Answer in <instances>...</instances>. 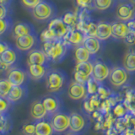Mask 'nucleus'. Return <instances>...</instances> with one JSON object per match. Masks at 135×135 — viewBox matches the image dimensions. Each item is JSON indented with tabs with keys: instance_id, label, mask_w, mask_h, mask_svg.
I'll list each match as a JSON object with an SVG mask.
<instances>
[{
	"instance_id": "nucleus-22",
	"label": "nucleus",
	"mask_w": 135,
	"mask_h": 135,
	"mask_svg": "<svg viewBox=\"0 0 135 135\" xmlns=\"http://www.w3.org/2000/svg\"><path fill=\"white\" fill-rule=\"evenodd\" d=\"M17 60V54L15 51L12 48H8L3 52L0 54V62L8 69L12 65H14Z\"/></svg>"
},
{
	"instance_id": "nucleus-1",
	"label": "nucleus",
	"mask_w": 135,
	"mask_h": 135,
	"mask_svg": "<svg viewBox=\"0 0 135 135\" xmlns=\"http://www.w3.org/2000/svg\"><path fill=\"white\" fill-rule=\"evenodd\" d=\"M68 46L62 40H56L52 41L44 42L42 45V51L47 57L48 60L53 62L62 61L65 57Z\"/></svg>"
},
{
	"instance_id": "nucleus-2",
	"label": "nucleus",
	"mask_w": 135,
	"mask_h": 135,
	"mask_svg": "<svg viewBox=\"0 0 135 135\" xmlns=\"http://www.w3.org/2000/svg\"><path fill=\"white\" fill-rule=\"evenodd\" d=\"M66 81V76L62 71L52 69L46 74V89L50 92H57L63 87Z\"/></svg>"
},
{
	"instance_id": "nucleus-18",
	"label": "nucleus",
	"mask_w": 135,
	"mask_h": 135,
	"mask_svg": "<svg viewBox=\"0 0 135 135\" xmlns=\"http://www.w3.org/2000/svg\"><path fill=\"white\" fill-rule=\"evenodd\" d=\"M112 37V24L107 21H100L97 23L96 38L101 41H105Z\"/></svg>"
},
{
	"instance_id": "nucleus-45",
	"label": "nucleus",
	"mask_w": 135,
	"mask_h": 135,
	"mask_svg": "<svg viewBox=\"0 0 135 135\" xmlns=\"http://www.w3.org/2000/svg\"><path fill=\"white\" fill-rule=\"evenodd\" d=\"M41 1H43V0H21V2H22L24 5L29 8H33Z\"/></svg>"
},
{
	"instance_id": "nucleus-31",
	"label": "nucleus",
	"mask_w": 135,
	"mask_h": 135,
	"mask_svg": "<svg viewBox=\"0 0 135 135\" xmlns=\"http://www.w3.org/2000/svg\"><path fill=\"white\" fill-rule=\"evenodd\" d=\"M113 0H93V8L100 11L107 10L112 5Z\"/></svg>"
},
{
	"instance_id": "nucleus-21",
	"label": "nucleus",
	"mask_w": 135,
	"mask_h": 135,
	"mask_svg": "<svg viewBox=\"0 0 135 135\" xmlns=\"http://www.w3.org/2000/svg\"><path fill=\"white\" fill-rule=\"evenodd\" d=\"M83 46L89 51V52L91 54V56H93V55H95L96 53L99 52L100 49V41L97 39L96 37L84 36Z\"/></svg>"
},
{
	"instance_id": "nucleus-32",
	"label": "nucleus",
	"mask_w": 135,
	"mask_h": 135,
	"mask_svg": "<svg viewBox=\"0 0 135 135\" xmlns=\"http://www.w3.org/2000/svg\"><path fill=\"white\" fill-rule=\"evenodd\" d=\"M12 84L8 79H0V96L7 97L12 88Z\"/></svg>"
},
{
	"instance_id": "nucleus-15",
	"label": "nucleus",
	"mask_w": 135,
	"mask_h": 135,
	"mask_svg": "<svg viewBox=\"0 0 135 135\" xmlns=\"http://www.w3.org/2000/svg\"><path fill=\"white\" fill-rule=\"evenodd\" d=\"M49 60L47 57L42 50L34 49L31 50L29 52L27 57V64H41V65H46V62Z\"/></svg>"
},
{
	"instance_id": "nucleus-54",
	"label": "nucleus",
	"mask_w": 135,
	"mask_h": 135,
	"mask_svg": "<svg viewBox=\"0 0 135 135\" xmlns=\"http://www.w3.org/2000/svg\"><path fill=\"white\" fill-rule=\"evenodd\" d=\"M133 116H134V117H135V112H133Z\"/></svg>"
},
{
	"instance_id": "nucleus-11",
	"label": "nucleus",
	"mask_w": 135,
	"mask_h": 135,
	"mask_svg": "<svg viewBox=\"0 0 135 135\" xmlns=\"http://www.w3.org/2000/svg\"><path fill=\"white\" fill-rule=\"evenodd\" d=\"M68 95L74 100L84 99L88 95L85 84H80L76 81L72 82L68 88Z\"/></svg>"
},
{
	"instance_id": "nucleus-28",
	"label": "nucleus",
	"mask_w": 135,
	"mask_h": 135,
	"mask_svg": "<svg viewBox=\"0 0 135 135\" xmlns=\"http://www.w3.org/2000/svg\"><path fill=\"white\" fill-rule=\"evenodd\" d=\"M62 20L69 28H75L76 25H77L79 21L78 12H72V11L66 12L63 15Z\"/></svg>"
},
{
	"instance_id": "nucleus-17",
	"label": "nucleus",
	"mask_w": 135,
	"mask_h": 135,
	"mask_svg": "<svg viewBox=\"0 0 135 135\" xmlns=\"http://www.w3.org/2000/svg\"><path fill=\"white\" fill-rule=\"evenodd\" d=\"M129 31V28L127 22L123 21H116L112 24V36L114 39L121 40L123 39L127 33Z\"/></svg>"
},
{
	"instance_id": "nucleus-41",
	"label": "nucleus",
	"mask_w": 135,
	"mask_h": 135,
	"mask_svg": "<svg viewBox=\"0 0 135 135\" xmlns=\"http://www.w3.org/2000/svg\"><path fill=\"white\" fill-rule=\"evenodd\" d=\"M79 8H90L93 7V0H74Z\"/></svg>"
},
{
	"instance_id": "nucleus-9",
	"label": "nucleus",
	"mask_w": 135,
	"mask_h": 135,
	"mask_svg": "<svg viewBox=\"0 0 135 135\" xmlns=\"http://www.w3.org/2000/svg\"><path fill=\"white\" fill-rule=\"evenodd\" d=\"M111 69L105 62L97 60L93 62L92 77L100 83L105 80L110 74Z\"/></svg>"
},
{
	"instance_id": "nucleus-53",
	"label": "nucleus",
	"mask_w": 135,
	"mask_h": 135,
	"mask_svg": "<svg viewBox=\"0 0 135 135\" xmlns=\"http://www.w3.org/2000/svg\"><path fill=\"white\" fill-rule=\"evenodd\" d=\"M133 95H134V100H135V90H133Z\"/></svg>"
},
{
	"instance_id": "nucleus-40",
	"label": "nucleus",
	"mask_w": 135,
	"mask_h": 135,
	"mask_svg": "<svg viewBox=\"0 0 135 135\" xmlns=\"http://www.w3.org/2000/svg\"><path fill=\"white\" fill-rule=\"evenodd\" d=\"M10 105V101L7 99V97L0 96V113H5Z\"/></svg>"
},
{
	"instance_id": "nucleus-46",
	"label": "nucleus",
	"mask_w": 135,
	"mask_h": 135,
	"mask_svg": "<svg viewBox=\"0 0 135 135\" xmlns=\"http://www.w3.org/2000/svg\"><path fill=\"white\" fill-rule=\"evenodd\" d=\"M8 15V9L6 5L4 4H0V19L6 18Z\"/></svg>"
},
{
	"instance_id": "nucleus-49",
	"label": "nucleus",
	"mask_w": 135,
	"mask_h": 135,
	"mask_svg": "<svg viewBox=\"0 0 135 135\" xmlns=\"http://www.w3.org/2000/svg\"><path fill=\"white\" fill-rule=\"evenodd\" d=\"M8 48H9V46H8V43L4 41H0V54L2 52H3L4 51L7 50Z\"/></svg>"
},
{
	"instance_id": "nucleus-4",
	"label": "nucleus",
	"mask_w": 135,
	"mask_h": 135,
	"mask_svg": "<svg viewBox=\"0 0 135 135\" xmlns=\"http://www.w3.org/2000/svg\"><path fill=\"white\" fill-rule=\"evenodd\" d=\"M31 9L34 18L39 21H45L51 19L55 13L54 7L50 3L44 1V0L39 3Z\"/></svg>"
},
{
	"instance_id": "nucleus-7",
	"label": "nucleus",
	"mask_w": 135,
	"mask_h": 135,
	"mask_svg": "<svg viewBox=\"0 0 135 135\" xmlns=\"http://www.w3.org/2000/svg\"><path fill=\"white\" fill-rule=\"evenodd\" d=\"M108 79L112 86L120 88L123 86L128 81V72L123 67H115L110 71Z\"/></svg>"
},
{
	"instance_id": "nucleus-14",
	"label": "nucleus",
	"mask_w": 135,
	"mask_h": 135,
	"mask_svg": "<svg viewBox=\"0 0 135 135\" xmlns=\"http://www.w3.org/2000/svg\"><path fill=\"white\" fill-rule=\"evenodd\" d=\"M36 43V37L35 35H27L15 38V46L20 51L26 52L31 50Z\"/></svg>"
},
{
	"instance_id": "nucleus-16",
	"label": "nucleus",
	"mask_w": 135,
	"mask_h": 135,
	"mask_svg": "<svg viewBox=\"0 0 135 135\" xmlns=\"http://www.w3.org/2000/svg\"><path fill=\"white\" fill-rule=\"evenodd\" d=\"M41 101L48 115H51V116L53 115L54 113L57 112L58 110L60 109L61 102H60V100H59L57 96H54V95L46 96Z\"/></svg>"
},
{
	"instance_id": "nucleus-27",
	"label": "nucleus",
	"mask_w": 135,
	"mask_h": 135,
	"mask_svg": "<svg viewBox=\"0 0 135 135\" xmlns=\"http://www.w3.org/2000/svg\"><path fill=\"white\" fill-rule=\"evenodd\" d=\"M24 95V88L22 85H13L10 91L8 92V95H7V99L10 102H16L20 100L23 97Z\"/></svg>"
},
{
	"instance_id": "nucleus-55",
	"label": "nucleus",
	"mask_w": 135,
	"mask_h": 135,
	"mask_svg": "<svg viewBox=\"0 0 135 135\" xmlns=\"http://www.w3.org/2000/svg\"><path fill=\"white\" fill-rule=\"evenodd\" d=\"M133 2H135V0H133Z\"/></svg>"
},
{
	"instance_id": "nucleus-3",
	"label": "nucleus",
	"mask_w": 135,
	"mask_h": 135,
	"mask_svg": "<svg viewBox=\"0 0 135 135\" xmlns=\"http://www.w3.org/2000/svg\"><path fill=\"white\" fill-rule=\"evenodd\" d=\"M93 62L90 61L76 62L74 71V81L85 84L88 79L92 75Z\"/></svg>"
},
{
	"instance_id": "nucleus-25",
	"label": "nucleus",
	"mask_w": 135,
	"mask_h": 135,
	"mask_svg": "<svg viewBox=\"0 0 135 135\" xmlns=\"http://www.w3.org/2000/svg\"><path fill=\"white\" fill-rule=\"evenodd\" d=\"M123 68L128 72V73H133L135 72V50L130 49L128 52L126 53L123 58Z\"/></svg>"
},
{
	"instance_id": "nucleus-35",
	"label": "nucleus",
	"mask_w": 135,
	"mask_h": 135,
	"mask_svg": "<svg viewBox=\"0 0 135 135\" xmlns=\"http://www.w3.org/2000/svg\"><path fill=\"white\" fill-rule=\"evenodd\" d=\"M96 30H97V24L95 23L94 21L90 20L89 22L85 28L84 30L83 34L84 36H93V37H96Z\"/></svg>"
},
{
	"instance_id": "nucleus-5",
	"label": "nucleus",
	"mask_w": 135,
	"mask_h": 135,
	"mask_svg": "<svg viewBox=\"0 0 135 135\" xmlns=\"http://www.w3.org/2000/svg\"><path fill=\"white\" fill-rule=\"evenodd\" d=\"M117 18L123 22H128V20L135 17V2L133 0L128 2H122L119 3L116 9Z\"/></svg>"
},
{
	"instance_id": "nucleus-39",
	"label": "nucleus",
	"mask_w": 135,
	"mask_h": 135,
	"mask_svg": "<svg viewBox=\"0 0 135 135\" xmlns=\"http://www.w3.org/2000/svg\"><path fill=\"white\" fill-rule=\"evenodd\" d=\"M112 105L110 104L108 99H105V100H101L100 105L98 110L103 114V115H107V114L112 112Z\"/></svg>"
},
{
	"instance_id": "nucleus-52",
	"label": "nucleus",
	"mask_w": 135,
	"mask_h": 135,
	"mask_svg": "<svg viewBox=\"0 0 135 135\" xmlns=\"http://www.w3.org/2000/svg\"><path fill=\"white\" fill-rule=\"evenodd\" d=\"M69 135H79V134H77V133H70Z\"/></svg>"
},
{
	"instance_id": "nucleus-56",
	"label": "nucleus",
	"mask_w": 135,
	"mask_h": 135,
	"mask_svg": "<svg viewBox=\"0 0 135 135\" xmlns=\"http://www.w3.org/2000/svg\"><path fill=\"white\" fill-rule=\"evenodd\" d=\"M0 114H1V113H0Z\"/></svg>"
},
{
	"instance_id": "nucleus-12",
	"label": "nucleus",
	"mask_w": 135,
	"mask_h": 135,
	"mask_svg": "<svg viewBox=\"0 0 135 135\" xmlns=\"http://www.w3.org/2000/svg\"><path fill=\"white\" fill-rule=\"evenodd\" d=\"M86 125V119L84 116L79 112H73L70 114L69 128L72 132L79 133L82 131Z\"/></svg>"
},
{
	"instance_id": "nucleus-13",
	"label": "nucleus",
	"mask_w": 135,
	"mask_h": 135,
	"mask_svg": "<svg viewBox=\"0 0 135 135\" xmlns=\"http://www.w3.org/2000/svg\"><path fill=\"white\" fill-rule=\"evenodd\" d=\"M27 74L24 69L15 68L8 71V80L9 81L12 85H22L26 79Z\"/></svg>"
},
{
	"instance_id": "nucleus-36",
	"label": "nucleus",
	"mask_w": 135,
	"mask_h": 135,
	"mask_svg": "<svg viewBox=\"0 0 135 135\" xmlns=\"http://www.w3.org/2000/svg\"><path fill=\"white\" fill-rule=\"evenodd\" d=\"M127 112H128V109L125 107V105L122 104V102L117 103L112 109V112L115 116V117H123Z\"/></svg>"
},
{
	"instance_id": "nucleus-19",
	"label": "nucleus",
	"mask_w": 135,
	"mask_h": 135,
	"mask_svg": "<svg viewBox=\"0 0 135 135\" xmlns=\"http://www.w3.org/2000/svg\"><path fill=\"white\" fill-rule=\"evenodd\" d=\"M27 35H35L34 34V29L31 24L20 22L15 25L14 30H13V36L15 38Z\"/></svg>"
},
{
	"instance_id": "nucleus-6",
	"label": "nucleus",
	"mask_w": 135,
	"mask_h": 135,
	"mask_svg": "<svg viewBox=\"0 0 135 135\" xmlns=\"http://www.w3.org/2000/svg\"><path fill=\"white\" fill-rule=\"evenodd\" d=\"M70 115L66 112H57L51 117V124L53 130L57 133H62L69 128Z\"/></svg>"
},
{
	"instance_id": "nucleus-10",
	"label": "nucleus",
	"mask_w": 135,
	"mask_h": 135,
	"mask_svg": "<svg viewBox=\"0 0 135 135\" xmlns=\"http://www.w3.org/2000/svg\"><path fill=\"white\" fill-rule=\"evenodd\" d=\"M84 35L76 28H70L69 31L62 38L63 42L69 46H79L83 45Z\"/></svg>"
},
{
	"instance_id": "nucleus-47",
	"label": "nucleus",
	"mask_w": 135,
	"mask_h": 135,
	"mask_svg": "<svg viewBox=\"0 0 135 135\" xmlns=\"http://www.w3.org/2000/svg\"><path fill=\"white\" fill-rule=\"evenodd\" d=\"M105 133V135H119L120 134L118 133V131L114 128V126L111 127V128L107 129Z\"/></svg>"
},
{
	"instance_id": "nucleus-48",
	"label": "nucleus",
	"mask_w": 135,
	"mask_h": 135,
	"mask_svg": "<svg viewBox=\"0 0 135 135\" xmlns=\"http://www.w3.org/2000/svg\"><path fill=\"white\" fill-rule=\"evenodd\" d=\"M127 25H128L130 31H132L135 33V17L133 19L128 20V22H127Z\"/></svg>"
},
{
	"instance_id": "nucleus-50",
	"label": "nucleus",
	"mask_w": 135,
	"mask_h": 135,
	"mask_svg": "<svg viewBox=\"0 0 135 135\" xmlns=\"http://www.w3.org/2000/svg\"><path fill=\"white\" fill-rule=\"evenodd\" d=\"M102 122H103L96 121L95 124V131L102 130Z\"/></svg>"
},
{
	"instance_id": "nucleus-8",
	"label": "nucleus",
	"mask_w": 135,
	"mask_h": 135,
	"mask_svg": "<svg viewBox=\"0 0 135 135\" xmlns=\"http://www.w3.org/2000/svg\"><path fill=\"white\" fill-rule=\"evenodd\" d=\"M47 29L53 34L57 40H62L70 28L63 22L62 18H54L51 20Z\"/></svg>"
},
{
	"instance_id": "nucleus-30",
	"label": "nucleus",
	"mask_w": 135,
	"mask_h": 135,
	"mask_svg": "<svg viewBox=\"0 0 135 135\" xmlns=\"http://www.w3.org/2000/svg\"><path fill=\"white\" fill-rule=\"evenodd\" d=\"M11 128V122L9 117H8L5 113L0 114V133L4 134L8 133Z\"/></svg>"
},
{
	"instance_id": "nucleus-33",
	"label": "nucleus",
	"mask_w": 135,
	"mask_h": 135,
	"mask_svg": "<svg viewBox=\"0 0 135 135\" xmlns=\"http://www.w3.org/2000/svg\"><path fill=\"white\" fill-rule=\"evenodd\" d=\"M116 118L117 117H115V116L113 115V113L112 112L107 114V115H104V120L102 122V130L104 132H105L107 129H109L111 127L114 125Z\"/></svg>"
},
{
	"instance_id": "nucleus-51",
	"label": "nucleus",
	"mask_w": 135,
	"mask_h": 135,
	"mask_svg": "<svg viewBox=\"0 0 135 135\" xmlns=\"http://www.w3.org/2000/svg\"><path fill=\"white\" fill-rule=\"evenodd\" d=\"M10 2V0H0V4H4L6 5L7 3H8Z\"/></svg>"
},
{
	"instance_id": "nucleus-23",
	"label": "nucleus",
	"mask_w": 135,
	"mask_h": 135,
	"mask_svg": "<svg viewBox=\"0 0 135 135\" xmlns=\"http://www.w3.org/2000/svg\"><path fill=\"white\" fill-rule=\"evenodd\" d=\"M31 115L36 120H41L47 115L42 101H35L31 107Z\"/></svg>"
},
{
	"instance_id": "nucleus-29",
	"label": "nucleus",
	"mask_w": 135,
	"mask_h": 135,
	"mask_svg": "<svg viewBox=\"0 0 135 135\" xmlns=\"http://www.w3.org/2000/svg\"><path fill=\"white\" fill-rule=\"evenodd\" d=\"M100 82L96 81V80L92 77V75L90 78L88 79V80L85 83V87L87 90V95H92L97 94V90H98Z\"/></svg>"
},
{
	"instance_id": "nucleus-44",
	"label": "nucleus",
	"mask_w": 135,
	"mask_h": 135,
	"mask_svg": "<svg viewBox=\"0 0 135 135\" xmlns=\"http://www.w3.org/2000/svg\"><path fill=\"white\" fill-rule=\"evenodd\" d=\"M9 28V20L8 19H0V36L4 34Z\"/></svg>"
},
{
	"instance_id": "nucleus-24",
	"label": "nucleus",
	"mask_w": 135,
	"mask_h": 135,
	"mask_svg": "<svg viewBox=\"0 0 135 135\" xmlns=\"http://www.w3.org/2000/svg\"><path fill=\"white\" fill-rule=\"evenodd\" d=\"M53 131V128L50 121L42 120L36 124L35 135H52Z\"/></svg>"
},
{
	"instance_id": "nucleus-34",
	"label": "nucleus",
	"mask_w": 135,
	"mask_h": 135,
	"mask_svg": "<svg viewBox=\"0 0 135 135\" xmlns=\"http://www.w3.org/2000/svg\"><path fill=\"white\" fill-rule=\"evenodd\" d=\"M112 94V90H110L107 85H105L103 82L100 83L99 87H98V90H97V95H98V96L100 97V99L101 100L107 99Z\"/></svg>"
},
{
	"instance_id": "nucleus-43",
	"label": "nucleus",
	"mask_w": 135,
	"mask_h": 135,
	"mask_svg": "<svg viewBox=\"0 0 135 135\" xmlns=\"http://www.w3.org/2000/svg\"><path fill=\"white\" fill-rule=\"evenodd\" d=\"M23 133L25 135H35L36 133V124L28 123L23 127Z\"/></svg>"
},
{
	"instance_id": "nucleus-26",
	"label": "nucleus",
	"mask_w": 135,
	"mask_h": 135,
	"mask_svg": "<svg viewBox=\"0 0 135 135\" xmlns=\"http://www.w3.org/2000/svg\"><path fill=\"white\" fill-rule=\"evenodd\" d=\"M91 54L89 52V51L84 47L83 45L77 46L74 51V58L76 62H82L90 61Z\"/></svg>"
},
{
	"instance_id": "nucleus-20",
	"label": "nucleus",
	"mask_w": 135,
	"mask_h": 135,
	"mask_svg": "<svg viewBox=\"0 0 135 135\" xmlns=\"http://www.w3.org/2000/svg\"><path fill=\"white\" fill-rule=\"evenodd\" d=\"M47 70H46V65L41 64H31L28 65V74L32 79L39 80L45 77Z\"/></svg>"
},
{
	"instance_id": "nucleus-37",
	"label": "nucleus",
	"mask_w": 135,
	"mask_h": 135,
	"mask_svg": "<svg viewBox=\"0 0 135 135\" xmlns=\"http://www.w3.org/2000/svg\"><path fill=\"white\" fill-rule=\"evenodd\" d=\"M40 40H41V41L42 42V43H44V42L56 41L57 39L54 36L53 34L47 28H46V29H45L44 31L41 33V35H40Z\"/></svg>"
},
{
	"instance_id": "nucleus-42",
	"label": "nucleus",
	"mask_w": 135,
	"mask_h": 135,
	"mask_svg": "<svg viewBox=\"0 0 135 135\" xmlns=\"http://www.w3.org/2000/svg\"><path fill=\"white\" fill-rule=\"evenodd\" d=\"M122 40H123L125 43L128 46L135 45V33L129 30V31L127 33V35L124 36V38Z\"/></svg>"
},
{
	"instance_id": "nucleus-38",
	"label": "nucleus",
	"mask_w": 135,
	"mask_h": 135,
	"mask_svg": "<svg viewBox=\"0 0 135 135\" xmlns=\"http://www.w3.org/2000/svg\"><path fill=\"white\" fill-rule=\"evenodd\" d=\"M113 126H114V128L118 131L119 133L123 132V131L127 128V123H126L125 118L124 117H117Z\"/></svg>"
}]
</instances>
